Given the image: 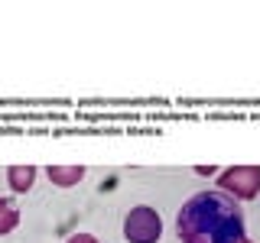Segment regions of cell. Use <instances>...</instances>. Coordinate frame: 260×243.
<instances>
[{
  "label": "cell",
  "instance_id": "obj_1",
  "mask_svg": "<svg viewBox=\"0 0 260 243\" xmlns=\"http://www.w3.org/2000/svg\"><path fill=\"white\" fill-rule=\"evenodd\" d=\"M176 230L182 243H241L244 211L224 191H202L182 205Z\"/></svg>",
  "mask_w": 260,
  "mask_h": 243
},
{
  "label": "cell",
  "instance_id": "obj_2",
  "mask_svg": "<svg viewBox=\"0 0 260 243\" xmlns=\"http://www.w3.org/2000/svg\"><path fill=\"white\" fill-rule=\"evenodd\" d=\"M218 185L234 201H250L260 194V166H234L228 172H221Z\"/></svg>",
  "mask_w": 260,
  "mask_h": 243
},
{
  "label": "cell",
  "instance_id": "obj_3",
  "mask_svg": "<svg viewBox=\"0 0 260 243\" xmlns=\"http://www.w3.org/2000/svg\"><path fill=\"white\" fill-rule=\"evenodd\" d=\"M124 237L130 243H156L162 237V221H159V214L153 208H134L130 214L124 217Z\"/></svg>",
  "mask_w": 260,
  "mask_h": 243
},
{
  "label": "cell",
  "instance_id": "obj_4",
  "mask_svg": "<svg viewBox=\"0 0 260 243\" xmlns=\"http://www.w3.org/2000/svg\"><path fill=\"white\" fill-rule=\"evenodd\" d=\"M81 175H85L81 166H49V182L59 185V188H72V185H78Z\"/></svg>",
  "mask_w": 260,
  "mask_h": 243
},
{
  "label": "cell",
  "instance_id": "obj_5",
  "mask_svg": "<svg viewBox=\"0 0 260 243\" xmlns=\"http://www.w3.org/2000/svg\"><path fill=\"white\" fill-rule=\"evenodd\" d=\"M7 182H10L13 191H29L32 182H36V169H32V166H10Z\"/></svg>",
  "mask_w": 260,
  "mask_h": 243
},
{
  "label": "cell",
  "instance_id": "obj_6",
  "mask_svg": "<svg viewBox=\"0 0 260 243\" xmlns=\"http://www.w3.org/2000/svg\"><path fill=\"white\" fill-rule=\"evenodd\" d=\"M20 224V211H16L7 198H0V233H10Z\"/></svg>",
  "mask_w": 260,
  "mask_h": 243
},
{
  "label": "cell",
  "instance_id": "obj_7",
  "mask_svg": "<svg viewBox=\"0 0 260 243\" xmlns=\"http://www.w3.org/2000/svg\"><path fill=\"white\" fill-rule=\"evenodd\" d=\"M69 243H98L94 237H88V233H75V237H72Z\"/></svg>",
  "mask_w": 260,
  "mask_h": 243
},
{
  "label": "cell",
  "instance_id": "obj_8",
  "mask_svg": "<svg viewBox=\"0 0 260 243\" xmlns=\"http://www.w3.org/2000/svg\"><path fill=\"white\" fill-rule=\"evenodd\" d=\"M195 172H199V175H215V169H211V166H199Z\"/></svg>",
  "mask_w": 260,
  "mask_h": 243
},
{
  "label": "cell",
  "instance_id": "obj_9",
  "mask_svg": "<svg viewBox=\"0 0 260 243\" xmlns=\"http://www.w3.org/2000/svg\"><path fill=\"white\" fill-rule=\"evenodd\" d=\"M241 243H250V240H247V237H244V240H241Z\"/></svg>",
  "mask_w": 260,
  "mask_h": 243
}]
</instances>
